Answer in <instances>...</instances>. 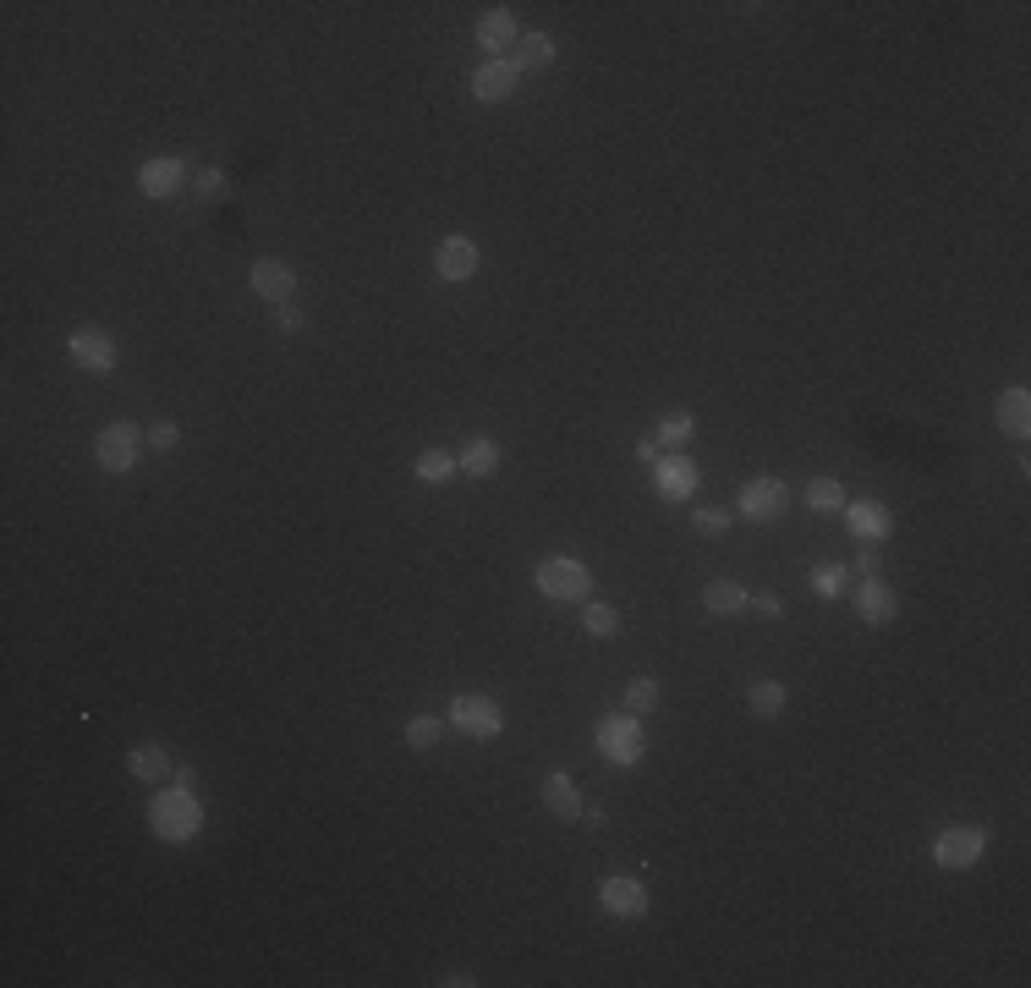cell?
<instances>
[{
  "instance_id": "obj_31",
  "label": "cell",
  "mask_w": 1031,
  "mask_h": 988,
  "mask_svg": "<svg viewBox=\"0 0 1031 988\" xmlns=\"http://www.w3.org/2000/svg\"><path fill=\"white\" fill-rule=\"evenodd\" d=\"M582 627H588L593 637H615V632H621V610H615V605H588Z\"/></svg>"
},
{
  "instance_id": "obj_12",
  "label": "cell",
  "mask_w": 1031,
  "mask_h": 988,
  "mask_svg": "<svg viewBox=\"0 0 1031 988\" xmlns=\"http://www.w3.org/2000/svg\"><path fill=\"white\" fill-rule=\"evenodd\" d=\"M477 269H483V253H477L472 237H444V242H439V253H433V275H439V280L461 286V280H472Z\"/></svg>"
},
{
  "instance_id": "obj_4",
  "label": "cell",
  "mask_w": 1031,
  "mask_h": 988,
  "mask_svg": "<svg viewBox=\"0 0 1031 988\" xmlns=\"http://www.w3.org/2000/svg\"><path fill=\"white\" fill-rule=\"evenodd\" d=\"M444 725L461 731V736H472V742H494V736L505 731V714H499V703L483 698V692H455Z\"/></svg>"
},
{
  "instance_id": "obj_23",
  "label": "cell",
  "mask_w": 1031,
  "mask_h": 988,
  "mask_svg": "<svg viewBox=\"0 0 1031 988\" xmlns=\"http://www.w3.org/2000/svg\"><path fill=\"white\" fill-rule=\"evenodd\" d=\"M785 709H790V692H785L779 681H757V687L746 692V714H752V720H763V725H774Z\"/></svg>"
},
{
  "instance_id": "obj_7",
  "label": "cell",
  "mask_w": 1031,
  "mask_h": 988,
  "mask_svg": "<svg viewBox=\"0 0 1031 988\" xmlns=\"http://www.w3.org/2000/svg\"><path fill=\"white\" fill-rule=\"evenodd\" d=\"M599 911H604V917H615V922H637V917H648V911H653V889H648L642 878L615 873V878H604V884H599Z\"/></svg>"
},
{
  "instance_id": "obj_32",
  "label": "cell",
  "mask_w": 1031,
  "mask_h": 988,
  "mask_svg": "<svg viewBox=\"0 0 1031 988\" xmlns=\"http://www.w3.org/2000/svg\"><path fill=\"white\" fill-rule=\"evenodd\" d=\"M193 193H198V198H225V193H231V187H225V171H198Z\"/></svg>"
},
{
  "instance_id": "obj_5",
  "label": "cell",
  "mask_w": 1031,
  "mask_h": 988,
  "mask_svg": "<svg viewBox=\"0 0 1031 988\" xmlns=\"http://www.w3.org/2000/svg\"><path fill=\"white\" fill-rule=\"evenodd\" d=\"M982 851H987V829H976V824H949V829L932 835V862H938L943 873L976 868Z\"/></svg>"
},
{
  "instance_id": "obj_28",
  "label": "cell",
  "mask_w": 1031,
  "mask_h": 988,
  "mask_svg": "<svg viewBox=\"0 0 1031 988\" xmlns=\"http://www.w3.org/2000/svg\"><path fill=\"white\" fill-rule=\"evenodd\" d=\"M439 736H444V720H433V714H412L406 720V747L412 753H433Z\"/></svg>"
},
{
  "instance_id": "obj_37",
  "label": "cell",
  "mask_w": 1031,
  "mask_h": 988,
  "mask_svg": "<svg viewBox=\"0 0 1031 988\" xmlns=\"http://www.w3.org/2000/svg\"><path fill=\"white\" fill-rule=\"evenodd\" d=\"M752 610H757V616H768V621H779V616H785V599H779V594H757V599H752Z\"/></svg>"
},
{
  "instance_id": "obj_3",
  "label": "cell",
  "mask_w": 1031,
  "mask_h": 988,
  "mask_svg": "<svg viewBox=\"0 0 1031 988\" xmlns=\"http://www.w3.org/2000/svg\"><path fill=\"white\" fill-rule=\"evenodd\" d=\"M533 583H538V594L555 599V605H577V599L593 594V572H588L577 555H549V561L533 572Z\"/></svg>"
},
{
  "instance_id": "obj_8",
  "label": "cell",
  "mask_w": 1031,
  "mask_h": 988,
  "mask_svg": "<svg viewBox=\"0 0 1031 988\" xmlns=\"http://www.w3.org/2000/svg\"><path fill=\"white\" fill-rule=\"evenodd\" d=\"M735 512L746 522H779L790 512V483L785 478H752L741 494H735Z\"/></svg>"
},
{
  "instance_id": "obj_17",
  "label": "cell",
  "mask_w": 1031,
  "mask_h": 988,
  "mask_svg": "<svg viewBox=\"0 0 1031 988\" xmlns=\"http://www.w3.org/2000/svg\"><path fill=\"white\" fill-rule=\"evenodd\" d=\"M856 616H861L867 627H889V621L900 616V594H894L889 583H878V577H861V588H856Z\"/></svg>"
},
{
  "instance_id": "obj_21",
  "label": "cell",
  "mask_w": 1031,
  "mask_h": 988,
  "mask_svg": "<svg viewBox=\"0 0 1031 988\" xmlns=\"http://www.w3.org/2000/svg\"><path fill=\"white\" fill-rule=\"evenodd\" d=\"M510 61H516V72H549L555 67V34H522L516 39V50H510Z\"/></svg>"
},
{
  "instance_id": "obj_13",
  "label": "cell",
  "mask_w": 1031,
  "mask_h": 988,
  "mask_svg": "<svg viewBox=\"0 0 1031 988\" xmlns=\"http://www.w3.org/2000/svg\"><path fill=\"white\" fill-rule=\"evenodd\" d=\"M516 89H522V72H516V61H483L472 72V100L477 105H505L516 100Z\"/></svg>"
},
{
  "instance_id": "obj_9",
  "label": "cell",
  "mask_w": 1031,
  "mask_h": 988,
  "mask_svg": "<svg viewBox=\"0 0 1031 988\" xmlns=\"http://www.w3.org/2000/svg\"><path fill=\"white\" fill-rule=\"evenodd\" d=\"M67 357H72L83 374H111V368L121 363V346H116V335H111V330L83 324V330H72V335H67Z\"/></svg>"
},
{
  "instance_id": "obj_39",
  "label": "cell",
  "mask_w": 1031,
  "mask_h": 988,
  "mask_svg": "<svg viewBox=\"0 0 1031 988\" xmlns=\"http://www.w3.org/2000/svg\"><path fill=\"white\" fill-rule=\"evenodd\" d=\"M577 818H582V824H588V829H604V824H610V813H604V807H582V813H577Z\"/></svg>"
},
{
  "instance_id": "obj_34",
  "label": "cell",
  "mask_w": 1031,
  "mask_h": 988,
  "mask_svg": "<svg viewBox=\"0 0 1031 988\" xmlns=\"http://www.w3.org/2000/svg\"><path fill=\"white\" fill-rule=\"evenodd\" d=\"M692 522H697L703 533H725V528H730V512H719V506H697Z\"/></svg>"
},
{
  "instance_id": "obj_24",
  "label": "cell",
  "mask_w": 1031,
  "mask_h": 988,
  "mask_svg": "<svg viewBox=\"0 0 1031 988\" xmlns=\"http://www.w3.org/2000/svg\"><path fill=\"white\" fill-rule=\"evenodd\" d=\"M455 461H461V472H466V478H494V472H499V445L477 434V439H466V445H461V456H455Z\"/></svg>"
},
{
  "instance_id": "obj_40",
  "label": "cell",
  "mask_w": 1031,
  "mask_h": 988,
  "mask_svg": "<svg viewBox=\"0 0 1031 988\" xmlns=\"http://www.w3.org/2000/svg\"><path fill=\"white\" fill-rule=\"evenodd\" d=\"M439 983H444V988H472L477 977H472V972H450V977H439Z\"/></svg>"
},
{
  "instance_id": "obj_35",
  "label": "cell",
  "mask_w": 1031,
  "mask_h": 988,
  "mask_svg": "<svg viewBox=\"0 0 1031 988\" xmlns=\"http://www.w3.org/2000/svg\"><path fill=\"white\" fill-rule=\"evenodd\" d=\"M275 324H280L286 335H302V330H308V319H302V313H297L291 302H286V308H275Z\"/></svg>"
},
{
  "instance_id": "obj_14",
  "label": "cell",
  "mask_w": 1031,
  "mask_h": 988,
  "mask_svg": "<svg viewBox=\"0 0 1031 988\" xmlns=\"http://www.w3.org/2000/svg\"><path fill=\"white\" fill-rule=\"evenodd\" d=\"M247 280H253V291H258L264 302H275V308H286V302L297 297V269H291L286 259H253Z\"/></svg>"
},
{
  "instance_id": "obj_19",
  "label": "cell",
  "mask_w": 1031,
  "mask_h": 988,
  "mask_svg": "<svg viewBox=\"0 0 1031 988\" xmlns=\"http://www.w3.org/2000/svg\"><path fill=\"white\" fill-rule=\"evenodd\" d=\"M127 769H132L143 785H165V780L176 774V763H171V753H165L160 742H138V747L127 753Z\"/></svg>"
},
{
  "instance_id": "obj_6",
  "label": "cell",
  "mask_w": 1031,
  "mask_h": 988,
  "mask_svg": "<svg viewBox=\"0 0 1031 988\" xmlns=\"http://www.w3.org/2000/svg\"><path fill=\"white\" fill-rule=\"evenodd\" d=\"M143 439H149V434H143L138 423H127V417H121V423H105L100 439H94V461H100L105 472H132L138 456H143Z\"/></svg>"
},
{
  "instance_id": "obj_41",
  "label": "cell",
  "mask_w": 1031,
  "mask_h": 988,
  "mask_svg": "<svg viewBox=\"0 0 1031 988\" xmlns=\"http://www.w3.org/2000/svg\"><path fill=\"white\" fill-rule=\"evenodd\" d=\"M171 780H176V785H187V791H193V785H198V769H187V763H182V769H176V774H171Z\"/></svg>"
},
{
  "instance_id": "obj_18",
  "label": "cell",
  "mask_w": 1031,
  "mask_h": 988,
  "mask_svg": "<svg viewBox=\"0 0 1031 988\" xmlns=\"http://www.w3.org/2000/svg\"><path fill=\"white\" fill-rule=\"evenodd\" d=\"M993 417H998V428H1004L1009 439H1026V434H1031V395H1026V384H1009V390H998V406H993Z\"/></svg>"
},
{
  "instance_id": "obj_2",
  "label": "cell",
  "mask_w": 1031,
  "mask_h": 988,
  "mask_svg": "<svg viewBox=\"0 0 1031 988\" xmlns=\"http://www.w3.org/2000/svg\"><path fill=\"white\" fill-rule=\"evenodd\" d=\"M599 753L610 758V763H621V769H632V763H642L648 758V731H642V714H604L599 720Z\"/></svg>"
},
{
  "instance_id": "obj_25",
  "label": "cell",
  "mask_w": 1031,
  "mask_h": 988,
  "mask_svg": "<svg viewBox=\"0 0 1031 988\" xmlns=\"http://www.w3.org/2000/svg\"><path fill=\"white\" fill-rule=\"evenodd\" d=\"M412 472H417V483H450L455 472H461V461L450 456V450H439V445H428V450H417V461H412Z\"/></svg>"
},
{
  "instance_id": "obj_30",
  "label": "cell",
  "mask_w": 1031,
  "mask_h": 988,
  "mask_svg": "<svg viewBox=\"0 0 1031 988\" xmlns=\"http://www.w3.org/2000/svg\"><path fill=\"white\" fill-rule=\"evenodd\" d=\"M845 577H850L845 566H812V572H807V588H812L818 599H839V594H845Z\"/></svg>"
},
{
  "instance_id": "obj_16",
  "label": "cell",
  "mask_w": 1031,
  "mask_h": 988,
  "mask_svg": "<svg viewBox=\"0 0 1031 988\" xmlns=\"http://www.w3.org/2000/svg\"><path fill=\"white\" fill-rule=\"evenodd\" d=\"M845 522H850V539L861 544H883L894 533V512L883 501H845Z\"/></svg>"
},
{
  "instance_id": "obj_22",
  "label": "cell",
  "mask_w": 1031,
  "mask_h": 988,
  "mask_svg": "<svg viewBox=\"0 0 1031 988\" xmlns=\"http://www.w3.org/2000/svg\"><path fill=\"white\" fill-rule=\"evenodd\" d=\"M752 605V594L741 588V583H730V577H714L708 588H703V610L708 616H741Z\"/></svg>"
},
{
  "instance_id": "obj_33",
  "label": "cell",
  "mask_w": 1031,
  "mask_h": 988,
  "mask_svg": "<svg viewBox=\"0 0 1031 988\" xmlns=\"http://www.w3.org/2000/svg\"><path fill=\"white\" fill-rule=\"evenodd\" d=\"M149 445H154V450H176V445H182V428H176L171 417H160V423L149 428Z\"/></svg>"
},
{
  "instance_id": "obj_38",
  "label": "cell",
  "mask_w": 1031,
  "mask_h": 988,
  "mask_svg": "<svg viewBox=\"0 0 1031 988\" xmlns=\"http://www.w3.org/2000/svg\"><path fill=\"white\" fill-rule=\"evenodd\" d=\"M659 456H664V450H659V439H637V461H642V467H653Z\"/></svg>"
},
{
  "instance_id": "obj_11",
  "label": "cell",
  "mask_w": 1031,
  "mask_h": 988,
  "mask_svg": "<svg viewBox=\"0 0 1031 988\" xmlns=\"http://www.w3.org/2000/svg\"><path fill=\"white\" fill-rule=\"evenodd\" d=\"M187 187V160H176V154H154V160H143L138 165V193L143 198H176Z\"/></svg>"
},
{
  "instance_id": "obj_26",
  "label": "cell",
  "mask_w": 1031,
  "mask_h": 988,
  "mask_svg": "<svg viewBox=\"0 0 1031 988\" xmlns=\"http://www.w3.org/2000/svg\"><path fill=\"white\" fill-rule=\"evenodd\" d=\"M801 506L807 512H845V489H839V478H812L807 489H801Z\"/></svg>"
},
{
  "instance_id": "obj_1",
  "label": "cell",
  "mask_w": 1031,
  "mask_h": 988,
  "mask_svg": "<svg viewBox=\"0 0 1031 988\" xmlns=\"http://www.w3.org/2000/svg\"><path fill=\"white\" fill-rule=\"evenodd\" d=\"M149 829H154V840H165V846H187V840H198V829H204V802H198V791H187V785H160V796L149 802Z\"/></svg>"
},
{
  "instance_id": "obj_10",
  "label": "cell",
  "mask_w": 1031,
  "mask_h": 988,
  "mask_svg": "<svg viewBox=\"0 0 1031 988\" xmlns=\"http://www.w3.org/2000/svg\"><path fill=\"white\" fill-rule=\"evenodd\" d=\"M653 489H659V501H692V494L703 489V472L686 450H664L653 461Z\"/></svg>"
},
{
  "instance_id": "obj_27",
  "label": "cell",
  "mask_w": 1031,
  "mask_h": 988,
  "mask_svg": "<svg viewBox=\"0 0 1031 988\" xmlns=\"http://www.w3.org/2000/svg\"><path fill=\"white\" fill-rule=\"evenodd\" d=\"M653 439H659V450H681V445H692V439H697V417H692V412H670V417L659 423V434H653Z\"/></svg>"
},
{
  "instance_id": "obj_20",
  "label": "cell",
  "mask_w": 1031,
  "mask_h": 988,
  "mask_svg": "<svg viewBox=\"0 0 1031 988\" xmlns=\"http://www.w3.org/2000/svg\"><path fill=\"white\" fill-rule=\"evenodd\" d=\"M538 802H544V813H555V818H577V813H582V791H577V780H571L566 769H555V774L544 780Z\"/></svg>"
},
{
  "instance_id": "obj_29",
  "label": "cell",
  "mask_w": 1031,
  "mask_h": 988,
  "mask_svg": "<svg viewBox=\"0 0 1031 988\" xmlns=\"http://www.w3.org/2000/svg\"><path fill=\"white\" fill-rule=\"evenodd\" d=\"M659 703H664V687H659L653 676H637V681L626 687V709H632V714H653Z\"/></svg>"
},
{
  "instance_id": "obj_15",
  "label": "cell",
  "mask_w": 1031,
  "mask_h": 988,
  "mask_svg": "<svg viewBox=\"0 0 1031 988\" xmlns=\"http://www.w3.org/2000/svg\"><path fill=\"white\" fill-rule=\"evenodd\" d=\"M516 12L510 7H488V18L477 23V50L488 56V61H510V50H516Z\"/></svg>"
},
{
  "instance_id": "obj_36",
  "label": "cell",
  "mask_w": 1031,
  "mask_h": 988,
  "mask_svg": "<svg viewBox=\"0 0 1031 988\" xmlns=\"http://www.w3.org/2000/svg\"><path fill=\"white\" fill-rule=\"evenodd\" d=\"M856 572H861V577H878V572H883V561H878V544H861V555H856Z\"/></svg>"
}]
</instances>
